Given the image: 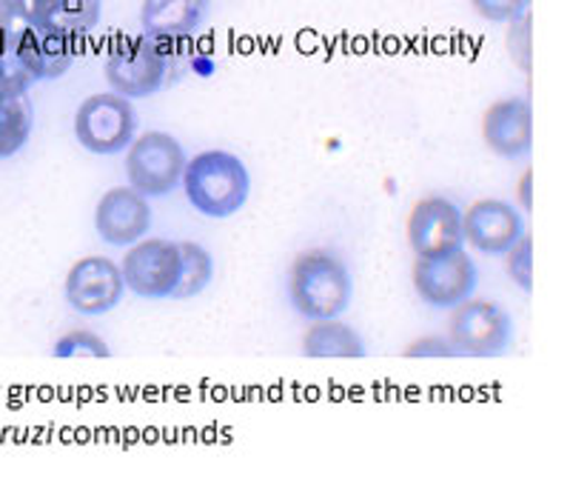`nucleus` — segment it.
Listing matches in <instances>:
<instances>
[{"label":"nucleus","mask_w":570,"mask_h":477,"mask_svg":"<svg viewBox=\"0 0 570 477\" xmlns=\"http://www.w3.org/2000/svg\"><path fill=\"white\" fill-rule=\"evenodd\" d=\"M288 301L305 321H334L354 301V278L348 263L331 249H305L288 269Z\"/></svg>","instance_id":"1"},{"label":"nucleus","mask_w":570,"mask_h":477,"mask_svg":"<svg viewBox=\"0 0 570 477\" xmlns=\"http://www.w3.org/2000/svg\"><path fill=\"white\" fill-rule=\"evenodd\" d=\"M183 192L200 215L223 221L243 210L252 197V175L234 152L206 149L188 157Z\"/></svg>","instance_id":"2"},{"label":"nucleus","mask_w":570,"mask_h":477,"mask_svg":"<svg viewBox=\"0 0 570 477\" xmlns=\"http://www.w3.org/2000/svg\"><path fill=\"white\" fill-rule=\"evenodd\" d=\"M188 155L169 132H142L126 149L129 186L146 197H166L183 186Z\"/></svg>","instance_id":"3"},{"label":"nucleus","mask_w":570,"mask_h":477,"mask_svg":"<svg viewBox=\"0 0 570 477\" xmlns=\"http://www.w3.org/2000/svg\"><path fill=\"white\" fill-rule=\"evenodd\" d=\"M75 138L91 155H120L137 138L135 104L117 93L89 95L75 111Z\"/></svg>","instance_id":"4"},{"label":"nucleus","mask_w":570,"mask_h":477,"mask_svg":"<svg viewBox=\"0 0 570 477\" xmlns=\"http://www.w3.org/2000/svg\"><path fill=\"white\" fill-rule=\"evenodd\" d=\"M448 340L465 358H499L513 343V321L508 309L485 298H468L451 309Z\"/></svg>","instance_id":"5"},{"label":"nucleus","mask_w":570,"mask_h":477,"mask_svg":"<svg viewBox=\"0 0 570 477\" xmlns=\"http://www.w3.org/2000/svg\"><path fill=\"white\" fill-rule=\"evenodd\" d=\"M106 84L111 93L124 95L129 100H142L157 95L169 78V58L160 40H151L146 35L140 38L120 40L109 55H106Z\"/></svg>","instance_id":"6"},{"label":"nucleus","mask_w":570,"mask_h":477,"mask_svg":"<svg viewBox=\"0 0 570 477\" xmlns=\"http://www.w3.org/2000/svg\"><path fill=\"white\" fill-rule=\"evenodd\" d=\"M180 243L169 237H142L124 255L126 289L142 301H166L180 281Z\"/></svg>","instance_id":"7"},{"label":"nucleus","mask_w":570,"mask_h":477,"mask_svg":"<svg viewBox=\"0 0 570 477\" xmlns=\"http://www.w3.org/2000/svg\"><path fill=\"white\" fill-rule=\"evenodd\" d=\"M409 246L416 261H436L465 249L460 206L442 195L422 197L409 217Z\"/></svg>","instance_id":"8"},{"label":"nucleus","mask_w":570,"mask_h":477,"mask_svg":"<svg viewBox=\"0 0 570 477\" xmlns=\"http://www.w3.org/2000/svg\"><path fill=\"white\" fill-rule=\"evenodd\" d=\"M126 294L124 272L120 263L106 255L80 257L71 263L69 275L63 281V298L71 309L83 318H98L120 306Z\"/></svg>","instance_id":"9"},{"label":"nucleus","mask_w":570,"mask_h":477,"mask_svg":"<svg viewBox=\"0 0 570 477\" xmlns=\"http://www.w3.org/2000/svg\"><path fill=\"white\" fill-rule=\"evenodd\" d=\"M416 294L428 306L434 309H454L473 298L476 283H480V272L476 263L468 255L465 249L454 252V255L436 257V261H414V272H411Z\"/></svg>","instance_id":"10"},{"label":"nucleus","mask_w":570,"mask_h":477,"mask_svg":"<svg viewBox=\"0 0 570 477\" xmlns=\"http://www.w3.org/2000/svg\"><path fill=\"white\" fill-rule=\"evenodd\" d=\"M465 243L480 255L502 257L519 237L525 235V217L517 206L499 197H482L462 215Z\"/></svg>","instance_id":"11"},{"label":"nucleus","mask_w":570,"mask_h":477,"mask_svg":"<svg viewBox=\"0 0 570 477\" xmlns=\"http://www.w3.org/2000/svg\"><path fill=\"white\" fill-rule=\"evenodd\" d=\"M151 203L131 186H115L95 206V230L100 241L117 249H129L151 230Z\"/></svg>","instance_id":"12"},{"label":"nucleus","mask_w":570,"mask_h":477,"mask_svg":"<svg viewBox=\"0 0 570 477\" xmlns=\"http://www.w3.org/2000/svg\"><path fill=\"white\" fill-rule=\"evenodd\" d=\"M482 138L497 157L519 160L533 149V106L528 98H502L482 115Z\"/></svg>","instance_id":"13"},{"label":"nucleus","mask_w":570,"mask_h":477,"mask_svg":"<svg viewBox=\"0 0 570 477\" xmlns=\"http://www.w3.org/2000/svg\"><path fill=\"white\" fill-rule=\"evenodd\" d=\"M208 0H142L140 27L151 40H183L203 29Z\"/></svg>","instance_id":"14"},{"label":"nucleus","mask_w":570,"mask_h":477,"mask_svg":"<svg viewBox=\"0 0 570 477\" xmlns=\"http://www.w3.org/2000/svg\"><path fill=\"white\" fill-rule=\"evenodd\" d=\"M20 55L27 60L29 72L35 80H58L75 64V38L52 32L43 27H23L18 29Z\"/></svg>","instance_id":"15"},{"label":"nucleus","mask_w":570,"mask_h":477,"mask_svg":"<svg viewBox=\"0 0 570 477\" xmlns=\"http://www.w3.org/2000/svg\"><path fill=\"white\" fill-rule=\"evenodd\" d=\"M303 354L312 360H356L365 358L368 349L363 334L351 323L334 318V321L312 323V329L303 334Z\"/></svg>","instance_id":"16"},{"label":"nucleus","mask_w":570,"mask_h":477,"mask_svg":"<svg viewBox=\"0 0 570 477\" xmlns=\"http://www.w3.org/2000/svg\"><path fill=\"white\" fill-rule=\"evenodd\" d=\"M100 18H104V0H43L38 27L69 38H83L100 27Z\"/></svg>","instance_id":"17"},{"label":"nucleus","mask_w":570,"mask_h":477,"mask_svg":"<svg viewBox=\"0 0 570 477\" xmlns=\"http://www.w3.org/2000/svg\"><path fill=\"white\" fill-rule=\"evenodd\" d=\"M38 84L20 55L18 29L0 27V98H23Z\"/></svg>","instance_id":"18"},{"label":"nucleus","mask_w":570,"mask_h":477,"mask_svg":"<svg viewBox=\"0 0 570 477\" xmlns=\"http://www.w3.org/2000/svg\"><path fill=\"white\" fill-rule=\"evenodd\" d=\"M35 109L29 98H0V160L18 155L32 138Z\"/></svg>","instance_id":"19"},{"label":"nucleus","mask_w":570,"mask_h":477,"mask_svg":"<svg viewBox=\"0 0 570 477\" xmlns=\"http://www.w3.org/2000/svg\"><path fill=\"white\" fill-rule=\"evenodd\" d=\"M180 281H177L171 301H188L206 292L214 278V257L203 243L183 241L180 243Z\"/></svg>","instance_id":"20"},{"label":"nucleus","mask_w":570,"mask_h":477,"mask_svg":"<svg viewBox=\"0 0 570 477\" xmlns=\"http://www.w3.org/2000/svg\"><path fill=\"white\" fill-rule=\"evenodd\" d=\"M52 354L60 360H69V358L100 360V358H111V349L98 332H89V329H71V332L60 334L58 343L52 347Z\"/></svg>","instance_id":"21"},{"label":"nucleus","mask_w":570,"mask_h":477,"mask_svg":"<svg viewBox=\"0 0 570 477\" xmlns=\"http://www.w3.org/2000/svg\"><path fill=\"white\" fill-rule=\"evenodd\" d=\"M505 269L511 281L517 283L519 289H525L528 294L533 292V237L522 235L511 249H508L505 255Z\"/></svg>","instance_id":"22"},{"label":"nucleus","mask_w":570,"mask_h":477,"mask_svg":"<svg viewBox=\"0 0 570 477\" xmlns=\"http://www.w3.org/2000/svg\"><path fill=\"white\" fill-rule=\"evenodd\" d=\"M40 7L43 0H0V27H38Z\"/></svg>","instance_id":"23"},{"label":"nucleus","mask_w":570,"mask_h":477,"mask_svg":"<svg viewBox=\"0 0 570 477\" xmlns=\"http://www.w3.org/2000/svg\"><path fill=\"white\" fill-rule=\"evenodd\" d=\"M473 9L488 23H511V20L522 18L528 12L531 0H471Z\"/></svg>","instance_id":"24"},{"label":"nucleus","mask_w":570,"mask_h":477,"mask_svg":"<svg viewBox=\"0 0 570 477\" xmlns=\"http://www.w3.org/2000/svg\"><path fill=\"white\" fill-rule=\"evenodd\" d=\"M405 358H456V349L442 334H431V338L416 340L414 347L405 349Z\"/></svg>","instance_id":"25"}]
</instances>
